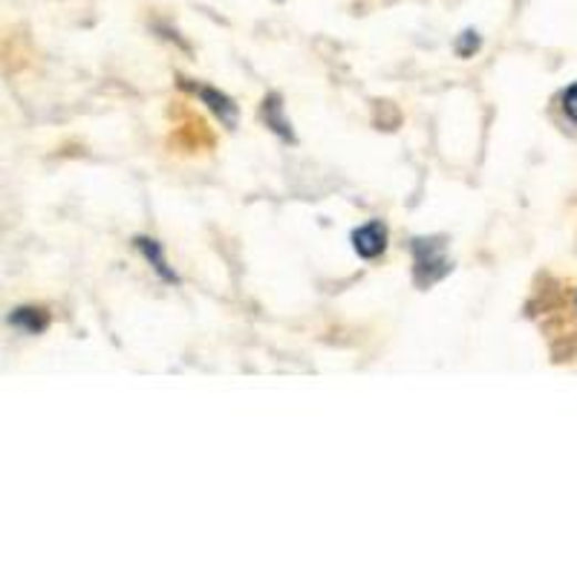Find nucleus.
<instances>
[{"label": "nucleus", "mask_w": 577, "mask_h": 577, "mask_svg": "<svg viewBox=\"0 0 577 577\" xmlns=\"http://www.w3.org/2000/svg\"><path fill=\"white\" fill-rule=\"evenodd\" d=\"M260 116H264L266 127H271V131L278 133L280 140L284 142H292L295 145V133H292V125H289V119L284 116V102H280L278 93H269L264 99V107H260Z\"/></svg>", "instance_id": "4"}, {"label": "nucleus", "mask_w": 577, "mask_h": 577, "mask_svg": "<svg viewBox=\"0 0 577 577\" xmlns=\"http://www.w3.org/2000/svg\"><path fill=\"white\" fill-rule=\"evenodd\" d=\"M352 249L364 260H375L379 255H384V249H388V226L381 219H370V223L359 226L352 231Z\"/></svg>", "instance_id": "3"}, {"label": "nucleus", "mask_w": 577, "mask_h": 577, "mask_svg": "<svg viewBox=\"0 0 577 577\" xmlns=\"http://www.w3.org/2000/svg\"><path fill=\"white\" fill-rule=\"evenodd\" d=\"M563 113H566V119L577 127V81L563 93Z\"/></svg>", "instance_id": "8"}, {"label": "nucleus", "mask_w": 577, "mask_h": 577, "mask_svg": "<svg viewBox=\"0 0 577 577\" xmlns=\"http://www.w3.org/2000/svg\"><path fill=\"white\" fill-rule=\"evenodd\" d=\"M179 84H183V90H188V93L197 95L199 102L212 110L214 116H217L223 125L226 127L237 125V104L231 102L226 93H219V90H214V87H205V84H194L190 79H179Z\"/></svg>", "instance_id": "2"}, {"label": "nucleus", "mask_w": 577, "mask_h": 577, "mask_svg": "<svg viewBox=\"0 0 577 577\" xmlns=\"http://www.w3.org/2000/svg\"><path fill=\"white\" fill-rule=\"evenodd\" d=\"M136 249L142 251V257H145L147 264L154 266V271L165 280V284H179L176 271L171 269L168 260H165V251H162L159 240H154V237H136Z\"/></svg>", "instance_id": "5"}, {"label": "nucleus", "mask_w": 577, "mask_h": 577, "mask_svg": "<svg viewBox=\"0 0 577 577\" xmlns=\"http://www.w3.org/2000/svg\"><path fill=\"white\" fill-rule=\"evenodd\" d=\"M9 323L21 329V332H27V336H41L50 327V315L38 307H18L16 312L9 315Z\"/></svg>", "instance_id": "6"}, {"label": "nucleus", "mask_w": 577, "mask_h": 577, "mask_svg": "<svg viewBox=\"0 0 577 577\" xmlns=\"http://www.w3.org/2000/svg\"><path fill=\"white\" fill-rule=\"evenodd\" d=\"M480 47H483V38H480V32L474 30H465L460 38H456V52H460L462 59H471L474 52H480Z\"/></svg>", "instance_id": "7"}, {"label": "nucleus", "mask_w": 577, "mask_h": 577, "mask_svg": "<svg viewBox=\"0 0 577 577\" xmlns=\"http://www.w3.org/2000/svg\"><path fill=\"white\" fill-rule=\"evenodd\" d=\"M410 249H413V284L419 289H431L451 275L453 266L447 260L445 237H416Z\"/></svg>", "instance_id": "1"}]
</instances>
